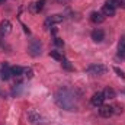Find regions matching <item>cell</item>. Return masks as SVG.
Returning <instances> with one entry per match:
<instances>
[{
  "instance_id": "cell-10",
  "label": "cell",
  "mask_w": 125,
  "mask_h": 125,
  "mask_svg": "<svg viewBox=\"0 0 125 125\" xmlns=\"http://www.w3.org/2000/svg\"><path fill=\"white\" fill-rule=\"evenodd\" d=\"M62 22V15H51L48 19H47V22H45V25H52V23H60Z\"/></svg>"
},
{
  "instance_id": "cell-15",
  "label": "cell",
  "mask_w": 125,
  "mask_h": 125,
  "mask_svg": "<svg viewBox=\"0 0 125 125\" xmlns=\"http://www.w3.org/2000/svg\"><path fill=\"white\" fill-rule=\"evenodd\" d=\"M106 6H109L112 9H116L119 6V1L118 0H106Z\"/></svg>"
},
{
  "instance_id": "cell-13",
  "label": "cell",
  "mask_w": 125,
  "mask_h": 125,
  "mask_svg": "<svg viewBox=\"0 0 125 125\" xmlns=\"http://www.w3.org/2000/svg\"><path fill=\"white\" fill-rule=\"evenodd\" d=\"M103 96H105V99H106V97L114 99V97H115V90H114L112 87H106L105 92H103Z\"/></svg>"
},
{
  "instance_id": "cell-9",
  "label": "cell",
  "mask_w": 125,
  "mask_h": 125,
  "mask_svg": "<svg viewBox=\"0 0 125 125\" xmlns=\"http://www.w3.org/2000/svg\"><path fill=\"white\" fill-rule=\"evenodd\" d=\"M90 21L93 23H102L105 21V15L102 12H92L90 13Z\"/></svg>"
},
{
  "instance_id": "cell-3",
  "label": "cell",
  "mask_w": 125,
  "mask_h": 125,
  "mask_svg": "<svg viewBox=\"0 0 125 125\" xmlns=\"http://www.w3.org/2000/svg\"><path fill=\"white\" fill-rule=\"evenodd\" d=\"M106 71V67L102 65V64H92L87 67V73L89 74H94V76H99V74H103Z\"/></svg>"
},
{
  "instance_id": "cell-18",
  "label": "cell",
  "mask_w": 125,
  "mask_h": 125,
  "mask_svg": "<svg viewBox=\"0 0 125 125\" xmlns=\"http://www.w3.org/2000/svg\"><path fill=\"white\" fill-rule=\"evenodd\" d=\"M114 71L119 76V77H122V79H125V73L121 70V68H118V67H114Z\"/></svg>"
},
{
  "instance_id": "cell-22",
  "label": "cell",
  "mask_w": 125,
  "mask_h": 125,
  "mask_svg": "<svg viewBox=\"0 0 125 125\" xmlns=\"http://www.w3.org/2000/svg\"><path fill=\"white\" fill-rule=\"evenodd\" d=\"M119 4H121V6L125 9V0H121V1H119Z\"/></svg>"
},
{
  "instance_id": "cell-14",
  "label": "cell",
  "mask_w": 125,
  "mask_h": 125,
  "mask_svg": "<svg viewBox=\"0 0 125 125\" xmlns=\"http://www.w3.org/2000/svg\"><path fill=\"white\" fill-rule=\"evenodd\" d=\"M50 57H52V58L57 60V61H62V60H64L62 55L58 52V51H51V52H50Z\"/></svg>"
},
{
  "instance_id": "cell-16",
  "label": "cell",
  "mask_w": 125,
  "mask_h": 125,
  "mask_svg": "<svg viewBox=\"0 0 125 125\" xmlns=\"http://www.w3.org/2000/svg\"><path fill=\"white\" fill-rule=\"evenodd\" d=\"M29 119H31L32 122H38L39 116H38V115H36V114H35L33 111H31V112H29Z\"/></svg>"
},
{
  "instance_id": "cell-7",
  "label": "cell",
  "mask_w": 125,
  "mask_h": 125,
  "mask_svg": "<svg viewBox=\"0 0 125 125\" xmlns=\"http://www.w3.org/2000/svg\"><path fill=\"white\" fill-rule=\"evenodd\" d=\"M0 74H1V79H3V80H9V79L12 77V67H9V65L4 62V64L1 65Z\"/></svg>"
},
{
  "instance_id": "cell-6",
  "label": "cell",
  "mask_w": 125,
  "mask_h": 125,
  "mask_svg": "<svg viewBox=\"0 0 125 125\" xmlns=\"http://www.w3.org/2000/svg\"><path fill=\"white\" fill-rule=\"evenodd\" d=\"M103 100H105V96L102 92H97L92 96V105L93 106H102L103 105Z\"/></svg>"
},
{
  "instance_id": "cell-21",
  "label": "cell",
  "mask_w": 125,
  "mask_h": 125,
  "mask_svg": "<svg viewBox=\"0 0 125 125\" xmlns=\"http://www.w3.org/2000/svg\"><path fill=\"white\" fill-rule=\"evenodd\" d=\"M54 42H55V44H57L58 47H61V45H62V41L60 39V38H55V41H54Z\"/></svg>"
},
{
  "instance_id": "cell-17",
  "label": "cell",
  "mask_w": 125,
  "mask_h": 125,
  "mask_svg": "<svg viewBox=\"0 0 125 125\" xmlns=\"http://www.w3.org/2000/svg\"><path fill=\"white\" fill-rule=\"evenodd\" d=\"M62 67L65 68V70H73V67H71V64H70V61L68 60H62Z\"/></svg>"
},
{
  "instance_id": "cell-4",
  "label": "cell",
  "mask_w": 125,
  "mask_h": 125,
  "mask_svg": "<svg viewBox=\"0 0 125 125\" xmlns=\"http://www.w3.org/2000/svg\"><path fill=\"white\" fill-rule=\"evenodd\" d=\"M99 108H100V109H99L100 116H103V118H109V116H112V114H114V108H112V106L102 105V106H99Z\"/></svg>"
},
{
  "instance_id": "cell-12",
  "label": "cell",
  "mask_w": 125,
  "mask_h": 125,
  "mask_svg": "<svg viewBox=\"0 0 125 125\" xmlns=\"http://www.w3.org/2000/svg\"><path fill=\"white\" fill-rule=\"evenodd\" d=\"M102 13L105 15V16H114L115 15V9H112V7H109V6H103V9H102Z\"/></svg>"
},
{
  "instance_id": "cell-5",
  "label": "cell",
  "mask_w": 125,
  "mask_h": 125,
  "mask_svg": "<svg viewBox=\"0 0 125 125\" xmlns=\"http://www.w3.org/2000/svg\"><path fill=\"white\" fill-rule=\"evenodd\" d=\"M10 31H12V23L9 21H1L0 22V36L7 35Z\"/></svg>"
},
{
  "instance_id": "cell-11",
  "label": "cell",
  "mask_w": 125,
  "mask_h": 125,
  "mask_svg": "<svg viewBox=\"0 0 125 125\" xmlns=\"http://www.w3.org/2000/svg\"><path fill=\"white\" fill-rule=\"evenodd\" d=\"M22 73H23V68L21 65H13L12 67V76L19 77V76H22Z\"/></svg>"
},
{
  "instance_id": "cell-23",
  "label": "cell",
  "mask_w": 125,
  "mask_h": 125,
  "mask_svg": "<svg viewBox=\"0 0 125 125\" xmlns=\"http://www.w3.org/2000/svg\"><path fill=\"white\" fill-rule=\"evenodd\" d=\"M0 3H4V0H0Z\"/></svg>"
},
{
  "instance_id": "cell-19",
  "label": "cell",
  "mask_w": 125,
  "mask_h": 125,
  "mask_svg": "<svg viewBox=\"0 0 125 125\" xmlns=\"http://www.w3.org/2000/svg\"><path fill=\"white\" fill-rule=\"evenodd\" d=\"M23 73L28 76V79H31L32 76H33V71H32V68H23Z\"/></svg>"
},
{
  "instance_id": "cell-1",
  "label": "cell",
  "mask_w": 125,
  "mask_h": 125,
  "mask_svg": "<svg viewBox=\"0 0 125 125\" xmlns=\"http://www.w3.org/2000/svg\"><path fill=\"white\" fill-rule=\"evenodd\" d=\"M55 100H57V105L62 108V109H67V111H76L77 105H76V99L74 96L70 93L68 90H60L57 96H55Z\"/></svg>"
},
{
  "instance_id": "cell-8",
  "label": "cell",
  "mask_w": 125,
  "mask_h": 125,
  "mask_svg": "<svg viewBox=\"0 0 125 125\" xmlns=\"http://www.w3.org/2000/svg\"><path fill=\"white\" fill-rule=\"evenodd\" d=\"M92 39H93L94 42H102L105 39V32L102 31V29H99V28L93 29V32H92Z\"/></svg>"
},
{
  "instance_id": "cell-20",
  "label": "cell",
  "mask_w": 125,
  "mask_h": 125,
  "mask_svg": "<svg viewBox=\"0 0 125 125\" xmlns=\"http://www.w3.org/2000/svg\"><path fill=\"white\" fill-rule=\"evenodd\" d=\"M44 3H45V0H39V1L36 3V10H41V9L44 7Z\"/></svg>"
},
{
  "instance_id": "cell-2",
  "label": "cell",
  "mask_w": 125,
  "mask_h": 125,
  "mask_svg": "<svg viewBox=\"0 0 125 125\" xmlns=\"http://www.w3.org/2000/svg\"><path fill=\"white\" fill-rule=\"evenodd\" d=\"M28 50H29V54H31L32 57L39 55V54H41V42H39L38 39H32L31 42H29Z\"/></svg>"
}]
</instances>
